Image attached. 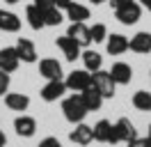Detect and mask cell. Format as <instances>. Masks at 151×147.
Masks as SVG:
<instances>
[{
	"label": "cell",
	"mask_w": 151,
	"mask_h": 147,
	"mask_svg": "<svg viewBox=\"0 0 151 147\" xmlns=\"http://www.w3.org/2000/svg\"><path fill=\"white\" fill-rule=\"evenodd\" d=\"M62 113H64V119L71 122V124H80L85 122L87 113L89 110L85 108V103L80 99V94H69L64 101H62Z\"/></svg>",
	"instance_id": "6da1fadb"
},
{
	"label": "cell",
	"mask_w": 151,
	"mask_h": 147,
	"mask_svg": "<svg viewBox=\"0 0 151 147\" xmlns=\"http://www.w3.org/2000/svg\"><path fill=\"white\" fill-rule=\"evenodd\" d=\"M64 83H66V90L80 94L83 90H87V87L92 85V71H87V69H73V71L64 78Z\"/></svg>",
	"instance_id": "7a4b0ae2"
},
{
	"label": "cell",
	"mask_w": 151,
	"mask_h": 147,
	"mask_svg": "<svg viewBox=\"0 0 151 147\" xmlns=\"http://www.w3.org/2000/svg\"><path fill=\"white\" fill-rule=\"evenodd\" d=\"M92 85L103 94V99H112V97H114V87H117V83L112 81L110 71H103V69L94 71V74H92Z\"/></svg>",
	"instance_id": "3957f363"
},
{
	"label": "cell",
	"mask_w": 151,
	"mask_h": 147,
	"mask_svg": "<svg viewBox=\"0 0 151 147\" xmlns=\"http://www.w3.org/2000/svg\"><path fill=\"white\" fill-rule=\"evenodd\" d=\"M94 140L99 143H108V145H117L119 136H117V129L110 119H99L94 124Z\"/></svg>",
	"instance_id": "277c9868"
},
{
	"label": "cell",
	"mask_w": 151,
	"mask_h": 147,
	"mask_svg": "<svg viewBox=\"0 0 151 147\" xmlns=\"http://www.w3.org/2000/svg\"><path fill=\"white\" fill-rule=\"evenodd\" d=\"M114 18H117L122 25H135L142 18V7L137 2H131V5H126V7L114 9Z\"/></svg>",
	"instance_id": "5b68a950"
},
{
	"label": "cell",
	"mask_w": 151,
	"mask_h": 147,
	"mask_svg": "<svg viewBox=\"0 0 151 147\" xmlns=\"http://www.w3.org/2000/svg\"><path fill=\"white\" fill-rule=\"evenodd\" d=\"M66 35L71 37L73 41H78V44H80V48H89V44H92L89 25H87L85 21H76V23H71V25H69V30H66Z\"/></svg>",
	"instance_id": "8992f818"
},
{
	"label": "cell",
	"mask_w": 151,
	"mask_h": 147,
	"mask_svg": "<svg viewBox=\"0 0 151 147\" xmlns=\"http://www.w3.org/2000/svg\"><path fill=\"white\" fill-rule=\"evenodd\" d=\"M55 44H57V48L62 51V55H64L69 62H76V57H80V53H83L80 44H78V41H73V39H71L69 35L57 37V39H55Z\"/></svg>",
	"instance_id": "52a82bcc"
},
{
	"label": "cell",
	"mask_w": 151,
	"mask_h": 147,
	"mask_svg": "<svg viewBox=\"0 0 151 147\" xmlns=\"http://www.w3.org/2000/svg\"><path fill=\"white\" fill-rule=\"evenodd\" d=\"M64 92H66V83H64V78L62 81H46V85L41 87V99L44 101H57V99H62L64 97Z\"/></svg>",
	"instance_id": "ba28073f"
},
{
	"label": "cell",
	"mask_w": 151,
	"mask_h": 147,
	"mask_svg": "<svg viewBox=\"0 0 151 147\" xmlns=\"http://www.w3.org/2000/svg\"><path fill=\"white\" fill-rule=\"evenodd\" d=\"M14 131H16V136H21V138H32L37 133V119L21 113L19 117L14 119Z\"/></svg>",
	"instance_id": "9c48e42d"
},
{
	"label": "cell",
	"mask_w": 151,
	"mask_h": 147,
	"mask_svg": "<svg viewBox=\"0 0 151 147\" xmlns=\"http://www.w3.org/2000/svg\"><path fill=\"white\" fill-rule=\"evenodd\" d=\"M19 64H21V57L19 53H16V48L14 46H5V48H0V69L2 71H16L19 69Z\"/></svg>",
	"instance_id": "30bf717a"
},
{
	"label": "cell",
	"mask_w": 151,
	"mask_h": 147,
	"mask_svg": "<svg viewBox=\"0 0 151 147\" xmlns=\"http://www.w3.org/2000/svg\"><path fill=\"white\" fill-rule=\"evenodd\" d=\"M69 140L76 143V145H80V147L89 145V143L94 140V127H89V124H85V122L76 124V129L69 133Z\"/></svg>",
	"instance_id": "8fae6325"
},
{
	"label": "cell",
	"mask_w": 151,
	"mask_h": 147,
	"mask_svg": "<svg viewBox=\"0 0 151 147\" xmlns=\"http://www.w3.org/2000/svg\"><path fill=\"white\" fill-rule=\"evenodd\" d=\"M39 74L46 78V81H62V64L53 60V57H44L41 62H39Z\"/></svg>",
	"instance_id": "7c38bea8"
},
{
	"label": "cell",
	"mask_w": 151,
	"mask_h": 147,
	"mask_svg": "<svg viewBox=\"0 0 151 147\" xmlns=\"http://www.w3.org/2000/svg\"><path fill=\"white\" fill-rule=\"evenodd\" d=\"M16 53H19L21 62H37V46H35V41H30V39H25V37H19V41H16Z\"/></svg>",
	"instance_id": "4fadbf2b"
},
{
	"label": "cell",
	"mask_w": 151,
	"mask_h": 147,
	"mask_svg": "<svg viewBox=\"0 0 151 147\" xmlns=\"http://www.w3.org/2000/svg\"><path fill=\"white\" fill-rule=\"evenodd\" d=\"M114 129H117V136H119V143H131L133 138H137V129L128 117H119L114 122Z\"/></svg>",
	"instance_id": "5bb4252c"
},
{
	"label": "cell",
	"mask_w": 151,
	"mask_h": 147,
	"mask_svg": "<svg viewBox=\"0 0 151 147\" xmlns=\"http://www.w3.org/2000/svg\"><path fill=\"white\" fill-rule=\"evenodd\" d=\"M128 48L133 53H140V55H147L151 53V32H137L128 39Z\"/></svg>",
	"instance_id": "9a60e30c"
},
{
	"label": "cell",
	"mask_w": 151,
	"mask_h": 147,
	"mask_svg": "<svg viewBox=\"0 0 151 147\" xmlns=\"http://www.w3.org/2000/svg\"><path fill=\"white\" fill-rule=\"evenodd\" d=\"M80 99H83V103H85V108L92 113V110H101V106H103V94L96 90L94 85H89L87 90L80 92Z\"/></svg>",
	"instance_id": "2e32d148"
},
{
	"label": "cell",
	"mask_w": 151,
	"mask_h": 147,
	"mask_svg": "<svg viewBox=\"0 0 151 147\" xmlns=\"http://www.w3.org/2000/svg\"><path fill=\"white\" fill-rule=\"evenodd\" d=\"M5 106L9 110L23 113V110L30 108V97L23 94V92H7V94H5Z\"/></svg>",
	"instance_id": "e0dca14e"
},
{
	"label": "cell",
	"mask_w": 151,
	"mask_h": 147,
	"mask_svg": "<svg viewBox=\"0 0 151 147\" xmlns=\"http://www.w3.org/2000/svg\"><path fill=\"white\" fill-rule=\"evenodd\" d=\"M105 48H108L110 55L126 53L128 51V37L119 35V32H112V35H108V39H105Z\"/></svg>",
	"instance_id": "ac0fdd59"
},
{
	"label": "cell",
	"mask_w": 151,
	"mask_h": 147,
	"mask_svg": "<svg viewBox=\"0 0 151 147\" xmlns=\"http://www.w3.org/2000/svg\"><path fill=\"white\" fill-rule=\"evenodd\" d=\"M110 76H112V81L117 85H128L133 78V69H131V64H126V62H114L110 67Z\"/></svg>",
	"instance_id": "d6986e66"
},
{
	"label": "cell",
	"mask_w": 151,
	"mask_h": 147,
	"mask_svg": "<svg viewBox=\"0 0 151 147\" xmlns=\"http://www.w3.org/2000/svg\"><path fill=\"white\" fill-rule=\"evenodd\" d=\"M19 30L21 18L9 9H0V32H19Z\"/></svg>",
	"instance_id": "ffe728a7"
},
{
	"label": "cell",
	"mask_w": 151,
	"mask_h": 147,
	"mask_svg": "<svg viewBox=\"0 0 151 147\" xmlns=\"http://www.w3.org/2000/svg\"><path fill=\"white\" fill-rule=\"evenodd\" d=\"M80 57H83V64H85L87 71H99L101 67H103V55L96 53V51H92V48H85L83 53H80Z\"/></svg>",
	"instance_id": "44dd1931"
},
{
	"label": "cell",
	"mask_w": 151,
	"mask_h": 147,
	"mask_svg": "<svg viewBox=\"0 0 151 147\" xmlns=\"http://www.w3.org/2000/svg\"><path fill=\"white\" fill-rule=\"evenodd\" d=\"M25 18H28V25L32 28V30H41V28H46V23H44V12H41L35 2L25 7Z\"/></svg>",
	"instance_id": "7402d4cb"
},
{
	"label": "cell",
	"mask_w": 151,
	"mask_h": 147,
	"mask_svg": "<svg viewBox=\"0 0 151 147\" xmlns=\"http://www.w3.org/2000/svg\"><path fill=\"white\" fill-rule=\"evenodd\" d=\"M64 12H66V18H71V23H76V21H87V18H89V7L76 2V0L64 9Z\"/></svg>",
	"instance_id": "603a6c76"
},
{
	"label": "cell",
	"mask_w": 151,
	"mask_h": 147,
	"mask_svg": "<svg viewBox=\"0 0 151 147\" xmlns=\"http://www.w3.org/2000/svg\"><path fill=\"white\" fill-rule=\"evenodd\" d=\"M41 12H44V23H46V25H50V28L60 25V23L64 21V14H62V9H57L55 5H50V7L41 9Z\"/></svg>",
	"instance_id": "cb8c5ba5"
},
{
	"label": "cell",
	"mask_w": 151,
	"mask_h": 147,
	"mask_svg": "<svg viewBox=\"0 0 151 147\" xmlns=\"http://www.w3.org/2000/svg\"><path fill=\"white\" fill-rule=\"evenodd\" d=\"M133 106L137 110H142V113H149L151 110V92L147 90H140L133 94Z\"/></svg>",
	"instance_id": "d4e9b609"
},
{
	"label": "cell",
	"mask_w": 151,
	"mask_h": 147,
	"mask_svg": "<svg viewBox=\"0 0 151 147\" xmlns=\"http://www.w3.org/2000/svg\"><path fill=\"white\" fill-rule=\"evenodd\" d=\"M89 35H92V41H94V44L105 41V39H108V25H105V23H94V25H89Z\"/></svg>",
	"instance_id": "484cf974"
},
{
	"label": "cell",
	"mask_w": 151,
	"mask_h": 147,
	"mask_svg": "<svg viewBox=\"0 0 151 147\" xmlns=\"http://www.w3.org/2000/svg\"><path fill=\"white\" fill-rule=\"evenodd\" d=\"M9 83H12L9 74H7V71H2V69H0V97H5V94L9 92Z\"/></svg>",
	"instance_id": "4316f807"
},
{
	"label": "cell",
	"mask_w": 151,
	"mask_h": 147,
	"mask_svg": "<svg viewBox=\"0 0 151 147\" xmlns=\"http://www.w3.org/2000/svg\"><path fill=\"white\" fill-rule=\"evenodd\" d=\"M39 147H62V143H60L55 136H46L41 143H39Z\"/></svg>",
	"instance_id": "83f0119b"
},
{
	"label": "cell",
	"mask_w": 151,
	"mask_h": 147,
	"mask_svg": "<svg viewBox=\"0 0 151 147\" xmlns=\"http://www.w3.org/2000/svg\"><path fill=\"white\" fill-rule=\"evenodd\" d=\"M128 147H149V140H147V138H133L131 143H128Z\"/></svg>",
	"instance_id": "f1b7e54d"
},
{
	"label": "cell",
	"mask_w": 151,
	"mask_h": 147,
	"mask_svg": "<svg viewBox=\"0 0 151 147\" xmlns=\"http://www.w3.org/2000/svg\"><path fill=\"white\" fill-rule=\"evenodd\" d=\"M108 2L112 5V9H119V7H126V5L135 2V0H108Z\"/></svg>",
	"instance_id": "f546056e"
},
{
	"label": "cell",
	"mask_w": 151,
	"mask_h": 147,
	"mask_svg": "<svg viewBox=\"0 0 151 147\" xmlns=\"http://www.w3.org/2000/svg\"><path fill=\"white\" fill-rule=\"evenodd\" d=\"M71 2H73V0H53V5H55L57 9H66Z\"/></svg>",
	"instance_id": "4dcf8cb0"
},
{
	"label": "cell",
	"mask_w": 151,
	"mask_h": 147,
	"mask_svg": "<svg viewBox=\"0 0 151 147\" xmlns=\"http://www.w3.org/2000/svg\"><path fill=\"white\" fill-rule=\"evenodd\" d=\"M35 5H37L39 9H46V7H50V5H53V0H35Z\"/></svg>",
	"instance_id": "1f68e13d"
},
{
	"label": "cell",
	"mask_w": 151,
	"mask_h": 147,
	"mask_svg": "<svg viewBox=\"0 0 151 147\" xmlns=\"http://www.w3.org/2000/svg\"><path fill=\"white\" fill-rule=\"evenodd\" d=\"M0 147H7V136H5L2 129H0Z\"/></svg>",
	"instance_id": "d6a6232c"
},
{
	"label": "cell",
	"mask_w": 151,
	"mask_h": 147,
	"mask_svg": "<svg viewBox=\"0 0 151 147\" xmlns=\"http://www.w3.org/2000/svg\"><path fill=\"white\" fill-rule=\"evenodd\" d=\"M142 5H144V7H147V9L151 12V0H142Z\"/></svg>",
	"instance_id": "836d02e7"
},
{
	"label": "cell",
	"mask_w": 151,
	"mask_h": 147,
	"mask_svg": "<svg viewBox=\"0 0 151 147\" xmlns=\"http://www.w3.org/2000/svg\"><path fill=\"white\" fill-rule=\"evenodd\" d=\"M92 5H103V2H108V0H89Z\"/></svg>",
	"instance_id": "e575fe53"
},
{
	"label": "cell",
	"mask_w": 151,
	"mask_h": 147,
	"mask_svg": "<svg viewBox=\"0 0 151 147\" xmlns=\"http://www.w3.org/2000/svg\"><path fill=\"white\" fill-rule=\"evenodd\" d=\"M7 5H16V2H21V0H5Z\"/></svg>",
	"instance_id": "d590c367"
},
{
	"label": "cell",
	"mask_w": 151,
	"mask_h": 147,
	"mask_svg": "<svg viewBox=\"0 0 151 147\" xmlns=\"http://www.w3.org/2000/svg\"><path fill=\"white\" fill-rule=\"evenodd\" d=\"M147 140H149V147H151V124H149V136H147Z\"/></svg>",
	"instance_id": "8d00e7d4"
},
{
	"label": "cell",
	"mask_w": 151,
	"mask_h": 147,
	"mask_svg": "<svg viewBox=\"0 0 151 147\" xmlns=\"http://www.w3.org/2000/svg\"><path fill=\"white\" fill-rule=\"evenodd\" d=\"M149 81H151V71H149Z\"/></svg>",
	"instance_id": "74e56055"
}]
</instances>
